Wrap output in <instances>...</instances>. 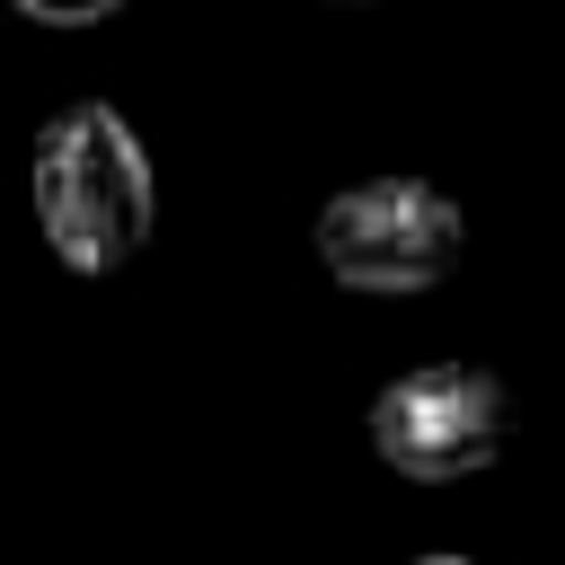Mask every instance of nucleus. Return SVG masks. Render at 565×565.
I'll return each mask as SVG.
<instances>
[{
    "instance_id": "f257e3e1",
    "label": "nucleus",
    "mask_w": 565,
    "mask_h": 565,
    "mask_svg": "<svg viewBox=\"0 0 565 565\" xmlns=\"http://www.w3.org/2000/svg\"><path fill=\"white\" fill-rule=\"evenodd\" d=\"M26 194H35V230L71 274H124L150 247L159 221V177L141 132L106 106V97H71L62 115H44L35 159H26Z\"/></svg>"
},
{
    "instance_id": "f03ea898",
    "label": "nucleus",
    "mask_w": 565,
    "mask_h": 565,
    "mask_svg": "<svg viewBox=\"0 0 565 565\" xmlns=\"http://www.w3.org/2000/svg\"><path fill=\"white\" fill-rule=\"evenodd\" d=\"M309 238H318V265L335 291L415 300V291L450 282V265L468 256V212L433 177H362V185L327 194Z\"/></svg>"
},
{
    "instance_id": "7ed1b4c3",
    "label": "nucleus",
    "mask_w": 565,
    "mask_h": 565,
    "mask_svg": "<svg viewBox=\"0 0 565 565\" xmlns=\"http://www.w3.org/2000/svg\"><path fill=\"white\" fill-rule=\"evenodd\" d=\"M512 441V388L486 362H415L371 397V450L406 486H468Z\"/></svg>"
},
{
    "instance_id": "20e7f679",
    "label": "nucleus",
    "mask_w": 565,
    "mask_h": 565,
    "mask_svg": "<svg viewBox=\"0 0 565 565\" xmlns=\"http://www.w3.org/2000/svg\"><path fill=\"white\" fill-rule=\"evenodd\" d=\"M124 0H18V18H35V26H106Z\"/></svg>"
},
{
    "instance_id": "39448f33",
    "label": "nucleus",
    "mask_w": 565,
    "mask_h": 565,
    "mask_svg": "<svg viewBox=\"0 0 565 565\" xmlns=\"http://www.w3.org/2000/svg\"><path fill=\"white\" fill-rule=\"evenodd\" d=\"M415 565H468V556H415Z\"/></svg>"
}]
</instances>
